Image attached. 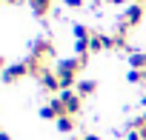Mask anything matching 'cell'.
<instances>
[{
    "instance_id": "obj_1",
    "label": "cell",
    "mask_w": 146,
    "mask_h": 140,
    "mask_svg": "<svg viewBox=\"0 0 146 140\" xmlns=\"http://www.w3.org/2000/svg\"><path fill=\"white\" fill-rule=\"evenodd\" d=\"M86 66V57H63V60H57L54 63V75L60 77V89L66 92V89H75V83H78V72Z\"/></svg>"
},
{
    "instance_id": "obj_2",
    "label": "cell",
    "mask_w": 146,
    "mask_h": 140,
    "mask_svg": "<svg viewBox=\"0 0 146 140\" xmlns=\"http://www.w3.org/2000/svg\"><path fill=\"white\" fill-rule=\"evenodd\" d=\"M26 75H35V69H32L29 57H26V60H20V63H12V66H6V69H3V80H6V83H15V80H20V77H26Z\"/></svg>"
},
{
    "instance_id": "obj_3",
    "label": "cell",
    "mask_w": 146,
    "mask_h": 140,
    "mask_svg": "<svg viewBox=\"0 0 146 140\" xmlns=\"http://www.w3.org/2000/svg\"><path fill=\"white\" fill-rule=\"evenodd\" d=\"M143 15H146V6H137V3H132V6H126V15L120 17V23H117V29H135L140 20H143Z\"/></svg>"
},
{
    "instance_id": "obj_4",
    "label": "cell",
    "mask_w": 146,
    "mask_h": 140,
    "mask_svg": "<svg viewBox=\"0 0 146 140\" xmlns=\"http://www.w3.org/2000/svg\"><path fill=\"white\" fill-rule=\"evenodd\" d=\"M57 97H60V103H63L66 114H72V117H75V114L80 112V106H83V97L78 94V89H66V92H60Z\"/></svg>"
},
{
    "instance_id": "obj_5",
    "label": "cell",
    "mask_w": 146,
    "mask_h": 140,
    "mask_svg": "<svg viewBox=\"0 0 146 140\" xmlns=\"http://www.w3.org/2000/svg\"><path fill=\"white\" fill-rule=\"evenodd\" d=\"M63 114H66V109H63L60 97H52V100L40 109V117H43V120H60Z\"/></svg>"
},
{
    "instance_id": "obj_6",
    "label": "cell",
    "mask_w": 146,
    "mask_h": 140,
    "mask_svg": "<svg viewBox=\"0 0 146 140\" xmlns=\"http://www.w3.org/2000/svg\"><path fill=\"white\" fill-rule=\"evenodd\" d=\"M89 49H92V52H106V49H115V40H112V34H100V32H92Z\"/></svg>"
},
{
    "instance_id": "obj_7",
    "label": "cell",
    "mask_w": 146,
    "mask_h": 140,
    "mask_svg": "<svg viewBox=\"0 0 146 140\" xmlns=\"http://www.w3.org/2000/svg\"><path fill=\"white\" fill-rule=\"evenodd\" d=\"M40 86L46 89V92H54V94H60L63 89H60V77L54 75V69H49V72H43L40 75Z\"/></svg>"
},
{
    "instance_id": "obj_8",
    "label": "cell",
    "mask_w": 146,
    "mask_h": 140,
    "mask_svg": "<svg viewBox=\"0 0 146 140\" xmlns=\"http://www.w3.org/2000/svg\"><path fill=\"white\" fill-rule=\"evenodd\" d=\"M29 6L35 9L37 17H46V15L52 12V0H29Z\"/></svg>"
},
{
    "instance_id": "obj_9",
    "label": "cell",
    "mask_w": 146,
    "mask_h": 140,
    "mask_svg": "<svg viewBox=\"0 0 146 140\" xmlns=\"http://www.w3.org/2000/svg\"><path fill=\"white\" fill-rule=\"evenodd\" d=\"M112 40H115V49H117V52H126V49H129V34H126V29H117V34H112Z\"/></svg>"
},
{
    "instance_id": "obj_10",
    "label": "cell",
    "mask_w": 146,
    "mask_h": 140,
    "mask_svg": "<svg viewBox=\"0 0 146 140\" xmlns=\"http://www.w3.org/2000/svg\"><path fill=\"white\" fill-rule=\"evenodd\" d=\"M95 92H98V83H95V80H80V83H78V94H80V97H89V94H95Z\"/></svg>"
},
{
    "instance_id": "obj_11",
    "label": "cell",
    "mask_w": 146,
    "mask_h": 140,
    "mask_svg": "<svg viewBox=\"0 0 146 140\" xmlns=\"http://www.w3.org/2000/svg\"><path fill=\"white\" fill-rule=\"evenodd\" d=\"M57 123V129L63 131V134H69V131H75V117H72V114H63L60 120H54Z\"/></svg>"
},
{
    "instance_id": "obj_12",
    "label": "cell",
    "mask_w": 146,
    "mask_h": 140,
    "mask_svg": "<svg viewBox=\"0 0 146 140\" xmlns=\"http://www.w3.org/2000/svg\"><path fill=\"white\" fill-rule=\"evenodd\" d=\"M129 63H132V69H146V52H132L129 54Z\"/></svg>"
},
{
    "instance_id": "obj_13",
    "label": "cell",
    "mask_w": 146,
    "mask_h": 140,
    "mask_svg": "<svg viewBox=\"0 0 146 140\" xmlns=\"http://www.w3.org/2000/svg\"><path fill=\"white\" fill-rule=\"evenodd\" d=\"M72 32H75L78 40H92V34H89V29H86L83 23H75V26H72Z\"/></svg>"
},
{
    "instance_id": "obj_14",
    "label": "cell",
    "mask_w": 146,
    "mask_h": 140,
    "mask_svg": "<svg viewBox=\"0 0 146 140\" xmlns=\"http://www.w3.org/2000/svg\"><path fill=\"white\" fill-rule=\"evenodd\" d=\"M129 83H146V69L140 72V69H132L129 72Z\"/></svg>"
},
{
    "instance_id": "obj_15",
    "label": "cell",
    "mask_w": 146,
    "mask_h": 140,
    "mask_svg": "<svg viewBox=\"0 0 146 140\" xmlns=\"http://www.w3.org/2000/svg\"><path fill=\"white\" fill-rule=\"evenodd\" d=\"M126 140H146V137H143V131H140V129H129Z\"/></svg>"
},
{
    "instance_id": "obj_16",
    "label": "cell",
    "mask_w": 146,
    "mask_h": 140,
    "mask_svg": "<svg viewBox=\"0 0 146 140\" xmlns=\"http://www.w3.org/2000/svg\"><path fill=\"white\" fill-rule=\"evenodd\" d=\"M135 129H140V131H143V137H146V114H143V117H137V123H135Z\"/></svg>"
},
{
    "instance_id": "obj_17",
    "label": "cell",
    "mask_w": 146,
    "mask_h": 140,
    "mask_svg": "<svg viewBox=\"0 0 146 140\" xmlns=\"http://www.w3.org/2000/svg\"><path fill=\"white\" fill-rule=\"evenodd\" d=\"M66 6H72V9H78V6H83V0H66Z\"/></svg>"
},
{
    "instance_id": "obj_18",
    "label": "cell",
    "mask_w": 146,
    "mask_h": 140,
    "mask_svg": "<svg viewBox=\"0 0 146 140\" xmlns=\"http://www.w3.org/2000/svg\"><path fill=\"white\" fill-rule=\"evenodd\" d=\"M80 140H100V137H98V134H92V131H89V134H83V137H80Z\"/></svg>"
},
{
    "instance_id": "obj_19",
    "label": "cell",
    "mask_w": 146,
    "mask_h": 140,
    "mask_svg": "<svg viewBox=\"0 0 146 140\" xmlns=\"http://www.w3.org/2000/svg\"><path fill=\"white\" fill-rule=\"evenodd\" d=\"M132 3H137V6H146V0H132Z\"/></svg>"
},
{
    "instance_id": "obj_20",
    "label": "cell",
    "mask_w": 146,
    "mask_h": 140,
    "mask_svg": "<svg viewBox=\"0 0 146 140\" xmlns=\"http://www.w3.org/2000/svg\"><path fill=\"white\" fill-rule=\"evenodd\" d=\"M3 3H20V0H3Z\"/></svg>"
},
{
    "instance_id": "obj_21",
    "label": "cell",
    "mask_w": 146,
    "mask_h": 140,
    "mask_svg": "<svg viewBox=\"0 0 146 140\" xmlns=\"http://www.w3.org/2000/svg\"><path fill=\"white\" fill-rule=\"evenodd\" d=\"M143 106H146V97H143Z\"/></svg>"
},
{
    "instance_id": "obj_22",
    "label": "cell",
    "mask_w": 146,
    "mask_h": 140,
    "mask_svg": "<svg viewBox=\"0 0 146 140\" xmlns=\"http://www.w3.org/2000/svg\"><path fill=\"white\" fill-rule=\"evenodd\" d=\"M69 140H75V137H69Z\"/></svg>"
}]
</instances>
